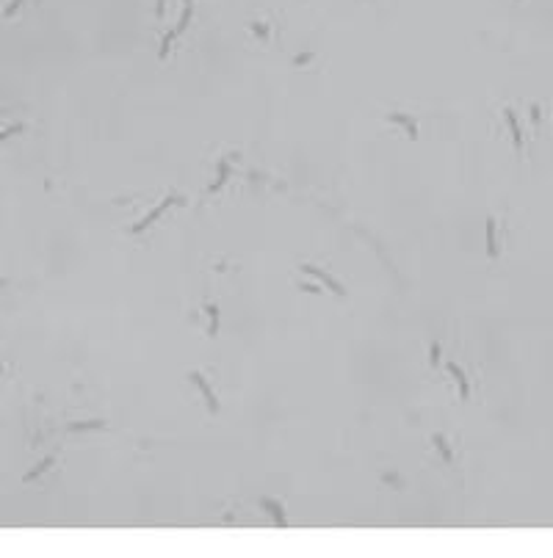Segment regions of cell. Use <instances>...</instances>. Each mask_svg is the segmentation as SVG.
Returning a JSON list of instances; mask_svg holds the SVG:
<instances>
[{
	"label": "cell",
	"mask_w": 553,
	"mask_h": 558,
	"mask_svg": "<svg viewBox=\"0 0 553 558\" xmlns=\"http://www.w3.org/2000/svg\"><path fill=\"white\" fill-rule=\"evenodd\" d=\"M175 202H177V196H166V199H163V202L158 205V208H152V210H149V213H147L144 218H141L139 224H133V232H144V230H147V227H149L152 221H158V218H161V213H163V210H166V208H172Z\"/></svg>",
	"instance_id": "1"
},
{
	"label": "cell",
	"mask_w": 553,
	"mask_h": 558,
	"mask_svg": "<svg viewBox=\"0 0 553 558\" xmlns=\"http://www.w3.org/2000/svg\"><path fill=\"white\" fill-rule=\"evenodd\" d=\"M301 274H310V277L321 279V282H324V285H327V287H329V290H332L335 296H346V290H343V287L337 285V282H335L332 277H329V274H324L321 268H315V265H301Z\"/></svg>",
	"instance_id": "2"
},
{
	"label": "cell",
	"mask_w": 553,
	"mask_h": 558,
	"mask_svg": "<svg viewBox=\"0 0 553 558\" xmlns=\"http://www.w3.org/2000/svg\"><path fill=\"white\" fill-rule=\"evenodd\" d=\"M188 379L199 387V392H202V398H205V404H208V409L210 412H219V401H216V395H213V390L208 387V382L202 379V373H188Z\"/></svg>",
	"instance_id": "3"
},
{
	"label": "cell",
	"mask_w": 553,
	"mask_h": 558,
	"mask_svg": "<svg viewBox=\"0 0 553 558\" xmlns=\"http://www.w3.org/2000/svg\"><path fill=\"white\" fill-rule=\"evenodd\" d=\"M504 119H506V125H509V130H512V144H515V149H523V133H520V122H517V116H515V111L512 108H504Z\"/></svg>",
	"instance_id": "4"
},
{
	"label": "cell",
	"mask_w": 553,
	"mask_h": 558,
	"mask_svg": "<svg viewBox=\"0 0 553 558\" xmlns=\"http://www.w3.org/2000/svg\"><path fill=\"white\" fill-rule=\"evenodd\" d=\"M448 370H451V376L456 379V384H459V395L468 401V398H470V384H468V376H465V370L459 368L456 362H448Z\"/></svg>",
	"instance_id": "5"
},
{
	"label": "cell",
	"mask_w": 553,
	"mask_h": 558,
	"mask_svg": "<svg viewBox=\"0 0 553 558\" xmlns=\"http://www.w3.org/2000/svg\"><path fill=\"white\" fill-rule=\"evenodd\" d=\"M393 122V125H401L406 133H409V139H418V125H415V119L412 116H406V113H390L387 116Z\"/></svg>",
	"instance_id": "6"
},
{
	"label": "cell",
	"mask_w": 553,
	"mask_h": 558,
	"mask_svg": "<svg viewBox=\"0 0 553 558\" xmlns=\"http://www.w3.org/2000/svg\"><path fill=\"white\" fill-rule=\"evenodd\" d=\"M487 254L492 260L498 257V227H495V218H487Z\"/></svg>",
	"instance_id": "7"
},
{
	"label": "cell",
	"mask_w": 553,
	"mask_h": 558,
	"mask_svg": "<svg viewBox=\"0 0 553 558\" xmlns=\"http://www.w3.org/2000/svg\"><path fill=\"white\" fill-rule=\"evenodd\" d=\"M260 506H263V509L274 517V523H277V525H282V528L288 525V517H285V511H282V506H277L274 500H260Z\"/></svg>",
	"instance_id": "8"
},
{
	"label": "cell",
	"mask_w": 553,
	"mask_h": 558,
	"mask_svg": "<svg viewBox=\"0 0 553 558\" xmlns=\"http://www.w3.org/2000/svg\"><path fill=\"white\" fill-rule=\"evenodd\" d=\"M432 442L437 445V451H440V456H442L445 461H451V459H454V453H451V445L445 442V437H442V434H434V437H432Z\"/></svg>",
	"instance_id": "9"
},
{
	"label": "cell",
	"mask_w": 553,
	"mask_h": 558,
	"mask_svg": "<svg viewBox=\"0 0 553 558\" xmlns=\"http://www.w3.org/2000/svg\"><path fill=\"white\" fill-rule=\"evenodd\" d=\"M105 428V420H83V423H70V431H94Z\"/></svg>",
	"instance_id": "10"
},
{
	"label": "cell",
	"mask_w": 553,
	"mask_h": 558,
	"mask_svg": "<svg viewBox=\"0 0 553 558\" xmlns=\"http://www.w3.org/2000/svg\"><path fill=\"white\" fill-rule=\"evenodd\" d=\"M227 177H230V163H227V161H221V163H219V177H216V182L210 185V191H219L221 185H224V180H227Z\"/></svg>",
	"instance_id": "11"
},
{
	"label": "cell",
	"mask_w": 553,
	"mask_h": 558,
	"mask_svg": "<svg viewBox=\"0 0 553 558\" xmlns=\"http://www.w3.org/2000/svg\"><path fill=\"white\" fill-rule=\"evenodd\" d=\"M53 461H56V456H47V459H44L42 464H39V467H34V470H31V473H25V478H22V481H34L36 475H42V473H44V470H47V467H53Z\"/></svg>",
	"instance_id": "12"
},
{
	"label": "cell",
	"mask_w": 553,
	"mask_h": 558,
	"mask_svg": "<svg viewBox=\"0 0 553 558\" xmlns=\"http://www.w3.org/2000/svg\"><path fill=\"white\" fill-rule=\"evenodd\" d=\"M208 315H210V321H213L210 335H216V332H219V307H216V304H208Z\"/></svg>",
	"instance_id": "13"
},
{
	"label": "cell",
	"mask_w": 553,
	"mask_h": 558,
	"mask_svg": "<svg viewBox=\"0 0 553 558\" xmlns=\"http://www.w3.org/2000/svg\"><path fill=\"white\" fill-rule=\"evenodd\" d=\"M22 130H25V125H22V122H17V125L6 127V130L0 133V141H6V139H11V136H17V133H22Z\"/></svg>",
	"instance_id": "14"
},
{
	"label": "cell",
	"mask_w": 553,
	"mask_h": 558,
	"mask_svg": "<svg viewBox=\"0 0 553 558\" xmlns=\"http://www.w3.org/2000/svg\"><path fill=\"white\" fill-rule=\"evenodd\" d=\"M175 34H177V31H169V36H166V39H163V44H161V53H158V56H161V58H166V56H169V42L175 39Z\"/></svg>",
	"instance_id": "15"
},
{
	"label": "cell",
	"mask_w": 553,
	"mask_h": 558,
	"mask_svg": "<svg viewBox=\"0 0 553 558\" xmlns=\"http://www.w3.org/2000/svg\"><path fill=\"white\" fill-rule=\"evenodd\" d=\"M252 31H255V36H260V39H268V25H263V22H260V25L255 22Z\"/></svg>",
	"instance_id": "16"
},
{
	"label": "cell",
	"mask_w": 553,
	"mask_h": 558,
	"mask_svg": "<svg viewBox=\"0 0 553 558\" xmlns=\"http://www.w3.org/2000/svg\"><path fill=\"white\" fill-rule=\"evenodd\" d=\"M528 116H531V122H534V125H542V111H539V105H531Z\"/></svg>",
	"instance_id": "17"
},
{
	"label": "cell",
	"mask_w": 553,
	"mask_h": 558,
	"mask_svg": "<svg viewBox=\"0 0 553 558\" xmlns=\"http://www.w3.org/2000/svg\"><path fill=\"white\" fill-rule=\"evenodd\" d=\"M432 365H440V343L432 346Z\"/></svg>",
	"instance_id": "18"
},
{
	"label": "cell",
	"mask_w": 553,
	"mask_h": 558,
	"mask_svg": "<svg viewBox=\"0 0 553 558\" xmlns=\"http://www.w3.org/2000/svg\"><path fill=\"white\" fill-rule=\"evenodd\" d=\"M20 3H22V0H14V3H11V6L6 8V14H14V11H17V6H20Z\"/></svg>",
	"instance_id": "19"
},
{
	"label": "cell",
	"mask_w": 553,
	"mask_h": 558,
	"mask_svg": "<svg viewBox=\"0 0 553 558\" xmlns=\"http://www.w3.org/2000/svg\"><path fill=\"white\" fill-rule=\"evenodd\" d=\"M3 285H6V279H0V287H3Z\"/></svg>",
	"instance_id": "20"
},
{
	"label": "cell",
	"mask_w": 553,
	"mask_h": 558,
	"mask_svg": "<svg viewBox=\"0 0 553 558\" xmlns=\"http://www.w3.org/2000/svg\"><path fill=\"white\" fill-rule=\"evenodd\" d=\"M0 373H3V362H0Z\"/></svg>",
	"instance_id": "21"
}]
</instances>
